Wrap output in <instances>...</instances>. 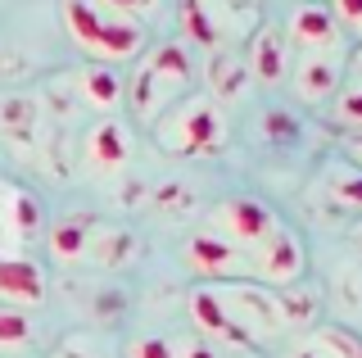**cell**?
<instances>
[{
    "instance_id": "14",
    "label": "cell",
    "mask_w": 362,
    "mask_h": 358,
    "mask_svg": "<svg viewBox=\"0 0 362 358\" xmlns=\"http://www.w3.org/2000/svg\"><path fill=\"white\" fill-rule=\"evenodd\" d=\"M50 299V272L37 254H5L0 259V304L9 308H41Z\"/></svg>"
},
{
    "instance_id": "23",
    "label": "cell",
    "mask_w": 362,
    "mask_h": 358,
    "mask_svg": "<svg viewBox=\"0 0 362 358\" xmlns=\"http://www.w3.org/2000/svg\"><path fill=\"white\" fill-rule=\"evenodd\" d=\"M32 313L0 304V354H23L32 345Z\"/></svg>"
},
{
    "instance_id": "2",
    "label": "cell",
    "mask_w": 362,
    "mask_h": 358,
    "mask_svg": "<svg viewBox=\"0 0 362 358\" xmlns=\"http://www.w3.org/2000/svg\"><path fill=\"white\" fill-rule=\"evenodd\" d=\"M59 23L77 50L86 54V64H136L150 46L145 23L118 14V9L100 5V0H59Z\"/></svg>"
},
{
    "instance_id": "25",
    "label": "cell",
    "mask_w": 362,
    "mask_h": 358,
    "mask_svg": "<svg viewBox=\"0 0 362 358\" xmlns=\"http://www.w3.org/2000/svg\"><path fill=\"white\" fill-rule=\"evenodd\" d=\"M331 5V14H335V23L339 32L349 37V46H362V0H326Z\"/></svg>"
},
{
    "instance_id": "33",
    "label": "cell",
    "mask_w": 362,
    "mask_h": 358,
    "mask_svg": "<svg viewBox=\"0 0 362 358\" xmlns=\"http://www.w3.org/2000/svg\"><path fill=\"white\" fill-rule=\"evenodd\" d=\"M240 358H254V354H240Z\"/></svg>"
},
{
    "instance_id": "19",
    "label": "cell",
    "mask_w": 362,
    "mask_h": 358,
    "mask_svg": "<svg viewBox=\"0 0 362 358\" xmlns=\"http://www.w3.org/2000/svg\"><path fill=\"white\" fill-rule=\"evenodd\" d=\"M136 250H141V245H136L132 227H122V222H95L86 263H95V267H122V263L136 259Z\"/></svg>"
},
{
    "instance_id": "28",
    "label": "cell",
    "mask_w": 362,
    "mask_h": 358,
    "mask_svg": "<svg viewBox=\"0 0 362 358\" xmlns=\"http://www.w3.org/2000/svg\"><path fill=\"white\" fill-rule=\"evenodd\" d=\"M50 358H105V354H100L90 340H82V335H73V340H64Z\"/></svg>"
},
{
    "instance_id": "1",
    "label": "cell",
    "mask_w": 362,
    "mask_h": 358,
    "mask_svg": "<svg viewBox=\"0 0 362 358\" xmlns=\"http://www.w3.org/2000/svg\"><path fill=\"white\" fill-rule=\"evenodd\" d=\"M195 91V54L186 41L168 37L145 46V54L132 64L127 73V109L141 127H154L177 100Z\"/></svg>"
},
{
    "instance_id": "18",
    "label": "cell",
    "mask_w": 362,
    "mask_h": 358,
    "mask_svg": "<svg viewBox=\"0 0 362 358\" xmlns=\"http://www.w3.org/2000/svg\"><path fill=\"white\" fill-rule=\"evenodd\" d=\"M204 69H209V96L218 100L222 109L231 105V100H240V96H245V86H249V69H245L240 54H231V46H226V50H213Z\"/></svg>"
},
{
    "instance_id": "12",
    "label": "cell",
    "mask_w": 362,
    "mask_h": 358,
    "mask_svg": "<svg viewBox=\"0 0 362 358\" xmlns=\"http://www.w3.org/2000/svg\"><path fill=\"white\" fill-rule=\"evenodd\" d=\"M349 77V54H294V69H290V91L299 105H317L326 109L335 100V91L344 86Z\"/></svg>"
},
{
    "instance_id": "6",
    "label": "cell",
    "mask_w": 362,
    "mask_h": 358,
    "mask_svg": "<svg viewBox=\"0 0 362 358\" xmlns=\"http://www.w3.org/2000/svg\"><path fill=\"white\" fill-rule=\"evenodd\" d=\"M132 141H136L132 122L122 114L95 118L86 127V137H82V173L95 177V182H113V177H122L127 163H132Z\"/></svg>"
},
{
    "instance_id": "31",
    "label": "cell",
    "mask_w": 362,
    "mask_h": 358,
    "mask_svg": "<svg viewBox=\"0 0 362 358\" xmlns=\"http://www.w3.org/2000/svg\"><path fill=\"white\" fill-rule=\"evenodd\" d=\"M349 73H362V46H358L354 54H349Z\"/></svg>"
},
{
    "instance_id": "21",
    "label": "cell",
    "mask_w": 362,
    "mask_h": 358,
    "mask_svg": "<svg viewBox=\"0 0 362 358\" xmlns=\"http://www.w3.org/2000/svg\"><path fill=\"white\" fill-rule=\"evenodd\" d=\"M326 114H331L335 127H344V137L362 132V73H349L344 77V86H339L335 100L326 105Z\"/></svg>"
},
{
    "instance_id": "16",
    "label": "cell",
    "mask_w": 362,
    "mask_h": 358,
    "mask_svg": "<svg viewBox=\"0 0 362 358\" xmlns=\"http://www.w3.org/2000/svg\"><path fill=\"white\" fill-rule=\"evenodd\" d=\"M95 214H64V218H50L45 227V250H50L54 263L73 267V263H86L90 254V236H95Z\"/></svg>"
},
{
    "instance_id": "32",
    "label": "cell",
    "mask_w": 362,
    "mask_h": 358,
    "mask_svg": "<svg viewBox=\"0 0 362 358\" xmlns=\"http://www.w3.org/2000/svg\"><path fill=\"white\" fill-rule=\"evenodd\" d=\"M354 245H358V254H362V222H354Z\"/></svg>"
},
{
    "instance_id": "22",
    "label": "cell",
    "mask_w": 362,
    "mask_h": 358,
    "mask_svg": "<svg viewBox=\"0 0 362 358\" xmlns=\"http://www.w3.org/2000/svg\"><path fill=\"white\" fill-rule=\"evenodd\" d=\"M308 340L326 358H362V331L339 327V322H317V327L308 331Z\"/></svg>"
},
{
    "instance_id": "3",
    "label": "cell",
    "mask_w": 362,
    "mask_h": 358,
    "mask_svg": "<svg viewBox=\"0 0 362 358\" xmlns=\"http://www.w3.org/2000/svg\"><path fill=\"white\" fill-rule=\"evenodd\" d=\"M150 137H154L158 150L173 154V159H213V154L226 150L231 118H226V109L209 91H190L186 100H177V105L154 122Z\"/></svg>"
},
{
    "instance_id": "30",
    "label": "cell",
    "mask_w": 362,
    "mask_h": 358,
    "mask_svg": "<svg viewBox=\"0 0 362 358\" xmlns=\"http://www.w3.org/2000/svg\"><path fill=\"white\" fill-rule=\"evenodd\" d=\"M294 358H326V354L317 350V345L308 340V335H303V345H299V350H294Z\"/></svg>"
},
{
    "instance_id": "4",
    "label": "cell",
    "mask_w": 362,
    "mask_h": 358,
    "mask_svg": "<svg viewBox=\"0 0 362 358\" xmlns=\"http://www.w3.org/2000/svg\"><path fill=\"white\" fill-rule=\"evenodd\" d=\"M281 222L286 218L258 195H226V200H218V204L209 209V231H218L222 241H231L240 254H258L272 236H276Z\"/></svg>"
},
{
    "instance_id": "24",
    "label": "cell",
    "mask_w": 362,
    "mask_h": 358,
    "mask_svg": "<svg viewBox=\"0 0 362 358\" xmlns=\"http://www.w3.org/2000/svg\"><path fill=\"white\" fill-rule=\"evenodd\" d=\"M122 358H177L173 335H158V331H141L122 345Z\"/></svg>"
},
{
    "instance_id": "17",
    "label": "cell",
    "mask_w": 362,
    "mask_h": 358,
    "mask_svg": "<svg viewBox=\"0 0 362 358\" xmlns=\"http://www.w3.org/2000/svg\"><path fill=\"white\" fill-rule=\"evenodd\" d=\"M0 137L9 145H32L41 137V100L37 96H5L0 100Z\"/></svg>"
},
{
    "instance_id": "8",
    "label": "cell",
    "mask_w": 362,
    "mask_h": 358,
    "mask_svg": "<svg viewBox=\"0 0 362 358\" xmlns=\"http://www.w3.org/2000/svg\"><path fill=\"white\" fill-rule=\"evenodd\" d=\"M186 313H190V327H195L199 340H209L213 350H231V354H258L254 340L235 327L231 308H226V295L222 286H209L199 282L195 290L186 295Z\"/></svg>"
},
{
    "instance_id": "5",
    "label": "cell",
    "mask_w": 362,
    "mask_h": 358,
    "mask_svg": "<svg viewBox=\"0 0 362 358\" xmlns=\"http://www.w3.org/2000/svg\"><path fill=\"white\" fill-rule=\"evenodd\" d=\"M45 204L37 191L18 182H0V259L5 254H28L37 241H45Z\"/></svg>"
},
{
    "instance_id": "13",
    "label": "cell",
    "mask_w": 362,
    "mask_h": 358,
    "mask_svg": "<svg viewBox=\"0 0 362 358\" xmlns=\"http://www.w3.org/2000/svg\"><path fill=\"white\" fill-rule=\"evenodd\" d=\"M245 69H249V82L267 86V91L286 86L290 82V69H294V46H290L286 28H281V23L254 28L249 50H245Z\"/></svg>"
},
{
    "instance_id": "10",
    "label": "cell",
    "mask_w": 362,
    "mask_h": 358,
    "mask_svg": "<svg viewBox=\"0 0 362 358\" xmlns=\"http://www.w3.org/2000/svg\"><path fill=\"white\" fill-rule=\"evenodd\" d=\"M181 263L190 267V277L218 286V282H249V254H240L231 241H222L218 231H195L181 245Z\"/></svg>"
},
{
    "instance_id": "11",
    "label": "cell",
    "mask_w": 362,
    "mask_h": 358,
    "mask_svg": "<svg viewBox=\"0 0 362 358\" xmlns=\"http://www.w3.org/2000/svg\"><path fill=\"white\" fill-rule=\"evenodd\" d=\"M177 28L181 41L195 50H226L235 37L231 0H177Z\"/></svg>"
},
{
    "instance_id": "7",
    "label": "cell",
    "mask_w": 362,
    "mask_h": 358,
    "mask_svg": "<svg viewBox=\"0 0 362 358\" xmlns=\"http://www.w3.org/2000/svg\"><path fill=\"white\" fill-rule=\"evenodd\" d=\"M303 277H308V245H303V236L290 222H281L276 236L258 254H249V282L272 286V290H290V286H299Z\"/></svg>"
},
{
    "instance_id": "15",
    "label": "cell",
    "mask_w": 362,
    "mask_h": 358,
    "mask_svg": "<svg viewBox=\"0 0 362 358\" xmlns=\"http://www.w3.org/2000/svg\"><path fill=\"white\" fill-rule=\"evenodd\" d=\"M68 86H73L77 105L90 109L95 118L127 109V77L118 69H109V64H82V69H73L68 73Z\"/></svg>"
},
{
    "instance_id": "9",
    "label": "cell",
    "mask_w": 362,
    "mask_h": 358,
    "mask_svg": "<svg viewBox=\"0 0 362 358\" xmlns=\"http://www.w3.org/2000/svg\"><path fill=\"white\" fill-rule=\"evenodd\" d=\"M281 28H286L294 54H354L326 0H294Z\"/></svg>"
},
{
    "instance_id": "29",
    "label": "cell",
    "mask_w": 362,
    "mask_h": 358,
    "mask_svg": "<svg viewBox=\"0 0 362 358\" xmlns=\"http://www.w3.org/2000/svg\"><path fill=\"white\" fill-rule=\"evenodd\" d=\"M344 159H354L362 168V132H354V137H344Z\"/></svg>"
},
{
    "instance_id": "27",
    "label": "cell",
    "mask_w": 362,
    "mask_h": 358,
    "mask_svg": "<svg viewBox=\"0 0 362 358\" xmlns=\"http://www.w3.org/2000/svg\"><path fill=\"white\" fill-rule=\"evenodd\" d=\"M173 345H177V358H222L209 340H199L195 331H190V335H173Z\"/></svg>"
},
{
    "instance_id": "20",
    "label": "cell",
    "mask_w": 362,
    "mask_h": 358,
    "mask_svg": "<svg viewBox=\"0 0 362 358\" xmlns=\"http://www.w3.org/2000/svg\"><path fill=\"white\" fill-rule=\"evenodd\" d=\"M322 191L335 209L344 214H362V168L354 159H331L322 168Z\"/></svg>"
},
{
    "instance_id": "26",
    "label": "cell",
    "mask_w": 362,
    "mask_h": 358,
    "mask_svg": "<svg viewBox=\"0 0 362 358\" xmlns=\"http://www.w3.org/2000/svg\"><path fill=\"white\" fill-rule=\"evenodd\" d=\"M100 5H109V9H118V14H127L136 18V23H150V18L163 9V0H100Z\"/></svg>"
}]
</instances>
